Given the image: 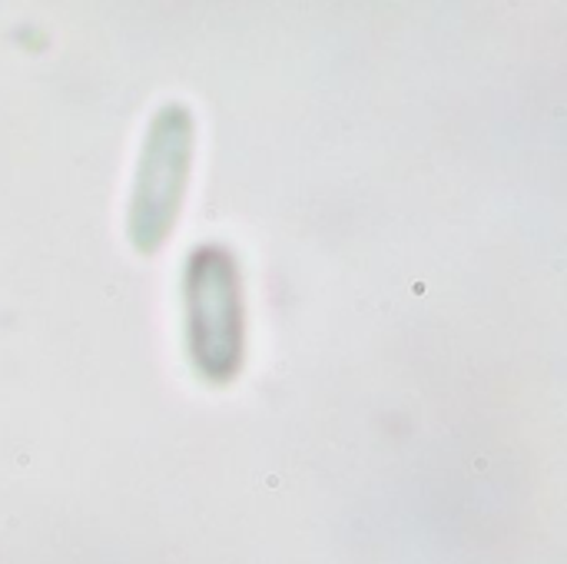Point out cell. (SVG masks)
Masks as SVG:
<instances>
[{
	"mask_svg": "<svg viewBox=\"0 0 567 564\" xmlns=\"http://www.w3.org/2000/svg\"><path fill=\"white\" fill-rule=\"evenodd\" d=\"M186 342L189 359L209 382H229L246 352L243 279L226 246H199L186 263Z\"/></svg>",
	"mask_w": 567,
	"mask_h": 564,
	"instance_id": "1",
	"label": "cell"
},
{
	"mask_svg": "<svg viewBox=\"0 0 567 564\" xmlns=\"http://www.w3.org/2000/svg\"><path fill=\"white\" fill-rule=\"evenodd\" d=\"M193 136L196 126L183 103L159 106L150 123L130 203V239L140 253H156L173 233L189 180Z\"/></svg>",
	"mask_w": 567,
	"mask_h": 564,
	"instance_id": "2",
	"label": "cell"
}]
</instances>
